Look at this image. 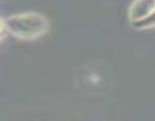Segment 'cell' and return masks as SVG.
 Segmentation results:
<instances>
[{
  "label": "cell",
  "instance_id": "cell-1",
  "mask_svg": "<svg viewBox=\"0 0 155 121\" xmlns=\"http://www.w3.org/2000/svg\"><path fill=\"white\" fill-rule=\"evenodd\" d=\"M5 25L8 31H11L13 35L24 39H30L41 35L47 28V22L40 15L27 13L10 17L6 21Z\"/></svg>",
  "mask_w": 155,
  "mask_h": 121
},
{
  "label": "cell",
  "instance_id": "cell-2",
  "mask_svg": "<svg viewBox=\"0 0 155 121\" xmlns=\"http://www.w3.org/2000/svg\"><path fill=\"white\" fill-rule=\"evenodd\" d=\"M151 12H154V0H134L128 10V17L132 22Z\"/></svg>",
  "mask_w": 155,
  "mask_h": 121
},
{
  "label": "cell",
  "instance_id": "cell-3",
  "mask_svg": "<svg viewBox=\"0 0 155 121\" xmlns=\"http://www.w3.org/2000/svg\"><path fill=\"white\" fill-rule=\"evenodd\" d=\"M154 18H155L154 17V12H151L145 17H142L139 19L132 21V25L136 29H148V28L154 25Z\"/></svg>",
  "mask_w": 155,
  "mask_h": 121
},
{
  "label": "cell",
  "instance_id": "cell-4",
  "mask_svg": "<svg viewBox=\"0 0 155 121\" xmlns=\"http://www.w3.org/2000/svg\"><path fill=\"white\" fill-rule=\"evenodd\" d=\"M2 27H4V24H2V21L0 19V31H1V29H2Z\"/></svg>",
  "mask_w": 155,
  "mask_h": 121
}]
</instances>
